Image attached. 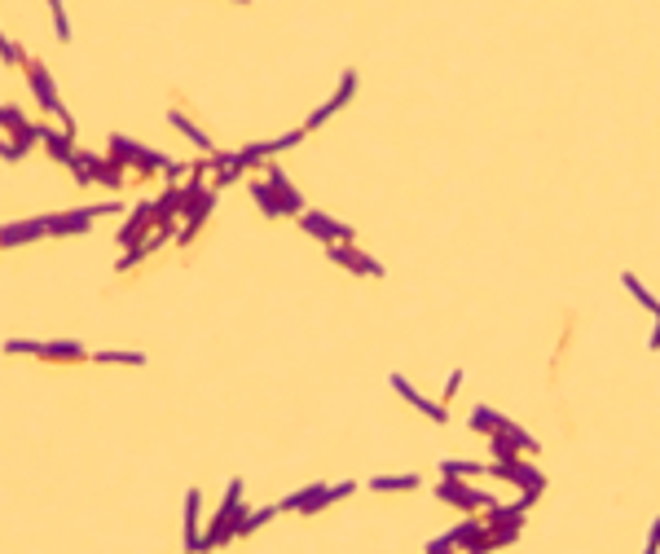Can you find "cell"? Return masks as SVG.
Returning <instances> with one entry per match:
<instances>
[{"instance_id":"cell-19","label":"cell","mask_w":660,"mask_h":554,"mask_svg":"<svg viewBox=\"0 0 660 554\" xmlns=\"http://www.w3.org/2000/svg\"><path fill=\"white\" fill-rule=\"evenodd\" d=\"M40 141H44V150L58 159V163H71L75 159V137H66V132H49V128H40Z\"/></svg>"},{"instance_id":"cell-28","label":"cell","mask_w":660,"mask_h":554,"mask_svg":"<svg viewBox=\"0 0 660 554\" xmlns=\"http://www.w3.org/2000/svg\"><path fill=\"white\" fill-rule=\"evenodd\" d=\"M643 554H660V515L652 519V533H648V546H643Z\"/></svg>"},{"instance_id":"cell-14","label":"cell","mask_w":660,"mask_h":554,"mask_svg":"<svg viewBox=\"0 0 660 554\" xmlns=\"http://www.w3.org/2000/svg\"><path fill=\"white\" fill-rule=\"evenodd\" d=\"M388 383H392V392H396V396H400V401H409V405H414L418 414H427L431 423H449V410H445V405H436V401H427L423 392H414L405 374H392Z\"/></svg>"},{"instance_id":"cell-17","label":"cell","mask_w":660,"mask_h":554,"mask_svg":"<svg viewBox=\"0 0 660 554\" xmlns=\"http://www.w3.org/2000/svg\"><path fill=\"white\" fill-rule=\"evenodd\" d=\"M150 229H159V224H154V203H141V207L132 212V221L120 229V242H124V246H132V242H141Z\"/></svg>"},{"instance_id":"cell-3","label":"cell","mask_w":660,"mask_h":554,"mask_svg":"<svg viewBox=\"0 0 660 554\" xmlns=\"http://www.w3.org/2000/svg\"><path fill=\"white\" fill-rule=\"evenodd\" d=\"M111 159L120 163V168H132V172H141V176H150V172H163L172 159H163V154H154V150H145V145H136L128 137H111Z\"/></svg>"},{"instance_id":"cell-24","label":"cell","mask_w":660,"mask_h":554,"mask_svg":"<svg viewBox=\"0 0 660 554\" xmlns=\"http://www.w3.org/2000/svg\"><path fill=\"white\" fill-rule=\"evenodd\" d=\"M273 515H277V506H260V511H247V515H243V524H238V537H252V533H256V528H264V524H268Z\"/></svg>"},{"instance_id":"cell-9","label":"cell","mask_w":660,"mask_h":554,"mask_svg":"<svg viewBox=\"0 0 660 554\" xmlns=\"http://www.w3.org/2000/svg\"><path fill=\"white\" fill-rule=\"evenodd\" d=\"M326 255H330L339 269H348V273H361V277H384V264H379L375 255L357 251L353 242H330V246H326Z\"/></svg>"},{"instance_id":"cell-18","label":"cell","mask_w":660,"mask_h":554,"mask_svg":"<svg viewBox=\"0 0 660 554\" xmlns=\"http://www.w3.org/2000/svg\"><path fill=\"white\" fill-rule=\"evenodd\" d=\"M476 475H489L485 462H467V457H445L440 462V480H476Z\"/></svg>"},{"instance_id":"cell-20","label":"cell","mask_w":660,"mask_h":554,"mask_svg":"<svg viewBox=\"0 0 660 554\" xmlns=\"http://www.w3.org/2000/svg\"><path fill=\"white\" fill-rule=\"evenodd\" d=\"M621 286H625V291L634 295V304H639V308H648L652 317L660 313V300L652 295V291H648V286H643V282H639V277H634V273H621Z\"/></svg>"},{"instance_id":"cell-4","label":"cell","mask_w":660,"mask_h":554,"mask_svg":"<svg viewBox=\"0 0 660 554\" xmlns=\"http://www.w3.org/2000/svg\"><path fill=\"white\" fill-rule=\"evenodd\" d=\"M111 212H120V203H97V207H80V212H58V216H44V224H49V238H66V233L93 229L97 216H111Z\"/></svg>"},{"instance_id":"cell-22","label":"cell","mask_w":660,"mask_h":554,"mask_svg":"<svg viewBox=\"0 0 660 554\" xmlns=\"http://www.w3.org/2000/svg\"><path fill=\"white\" fill-rule=\"evenodd\" d=\"M247 190H252V199H256V207H260L264 216H273V221H277V216H286V212H282V203H277V194L268 190V181H252Z\"/></svg>"},{"instance_id":"cell-11","label":"cell","mask_w":660,"mask_h":554,"mask_svg":"<svg viewBox=\"0 0 660 554\" xmlns=\"http://www.w3.org/2000/svg\"><path fill=\"white\" fill-rule=\"evenodd\" d=\"M264 181H268V190L277 194V203H282V212H286V216H299V212H304V194L291 185V176H286L277 163H268V168H264Z\"/></svg>"},{"instance_id":"cell-21","label":"cell","mask_w":660,"mask_h":554,"mask_svg":"<svg viewBox=\"0 0 660 554\" xmlns=\"http://www.w3.org/2000/svg\"><path fill=\"white\" fill-rule=\"evenodd\" d=\"M418 484H423L418 475H375V480H370L375 493H414Z\"/></svg>"},{"instance_id":"cell-13","label":"cell","mask_w":660,"mask_h":554,"mask_svg":"<svg viewBox=\"0 0 660 554\" xmlns=\"http://www.w3.org/2000/svg\"><path fill=\"white\" fill-rule=\"evenodd\" d=\"M353 93H357V71H344V80H339V89H335V98L326 102V106H317V111L308 114V123H304V132H313V128H322L326 119L335 111H344L348 102H353Z\"/></svg>"},{"instance_id":"cell-27","label":"cell","mask_w":660,"mask_h":554,"mask_svg":"<svg viewBox=\"0 0 660 554\" xmlns=\"http://www.w3.org/2000/svg\"><path fill=\"white\" fill-rule=\"evenodd\" d=\"M489 449H493V462H516V457H524L507 436H489Z\"/></svg>"},{"instance_id":"cell-25","label":"cell","mask_w":660,"mask_h":554,"mask_svg":"<svg viewBox=\"0 0 660 554\" xmlns=\"http://www.w3.org/2000/svg\"><path fill=\"white\" fill-rule=\"evenodd\" d=\"M89 361H97V365H145L141 352H93Z\"/></svg>"},{"instance_id":"cell-29","label":"cell","mask_w":660,"mask_h":554,"mask_svg":"<svg viewBox=\"0 0 660 554\" xmlns=\"http://www.w3.org/2000/svg\"><path fill=\"white\" fill-rule=\"evenodd\" d=\"M458 387H462V370H454V374H449V383H445V401H454V396H458Z\"/></svg>"},{"instance_id":"cell-12","label":"cell","mask_w":660,"mask_h":554,"mask_svg":"<svg viewBox=\"0 0 660 554\" xmlns=\"http://www.w3.org/2000/svg\"><path fill=\"white\" fill-rule=\"evenodd\" d=\"M520 533H524V519L489 524V528H485V537H480V542H476L467 554H493V550H502V546H516V542H520Z\"/></svg>"},{"instance_id":"cell-10","label":"cell","mask_w":660,"mask_h":554,"mask_svg":"<svg viewBox=\"0 0 660 554\" xmlns=\"http://www.w3.org/2000/svg\"><path fill=\"white\" fill-rule=\"evenodd\" d=\"M485 528H489V524H485V515H467V519H458V524H454L445 537H436V542H440L445 550H454V554L471 550V546L485 537Z\"/></svg>"},{"instance_id":"cell-30","label":"cell","mask_w":660,"mask_h":554,"mask_svg":"<svg viewBox=\"0 0 660 554\" xmlns=\"http://www.w3.org/2000/svg\"><path fill=\"white\" fill-rule=\"evenodd\" d=\"M648 343H652V352H660V313H656V331H652V339H648Z\"/></svg>"},{"instance_id":"cell-5","label":"cell","mask_w":660,"mask_h":554,"mask_svg":"<svg viewBox=\"0 0 660 554\" xmlns=\"http://www.w3.org/2000/svg\"><path fill=\"white\" fill-rule=\"evenodd\" d=\"M9 352H27V356H40V361H89V352L75 343V339H58V343H31V339H9L4 343Z\"/></svg>"},{"instance_id":"cell-23","label":"cell","mask_w":660,"mask_h":554,"mask_svg":"<svg viewBox=\"0 0 660 554\" xmlns=\"http://www.w3.org/2000/svg\"><path fill=\"white\" fill-rule=\"evenodd\" d=\"M172 123H176V132H185V137H190L203 154H216V150H212V137H207V132H198V128H194V123H190L181 111H172Z\"/></svg>"},{"instance_id":"cell-8","label":"cell","mask_w":660,"mask_h":554,"mask_svg":"<svg viewBox=\"0 0 660 554\" xmlns=\"http://www.w3.org/2000/svg\"><path fill=\"white\" fill-rule=\"evenodd\" d=\"M295 221H299V229H304L308 238H317V242H326V246H330V242H353V229L344 221H335V216H326V212L304 207Z\"/></svg>"},{"instance_id":"cell-15","label":"cell","mask_w":660,"mask_h":554,"mask_svg":"<svg viewBox=\"0 0 660 554\" xmlns=\"http://www.w3.org/2000/svg\"><path fill=\"white\" fill-rule=\"evenodd\" d=\"M198 515H203V493L190 488V493H185V554H203V528H198Z\"/></svg>"},{"instance_id":"cell-16","label":"cell","mask_w":660,"mask_h":554,"mask_svg":"<svg viewBox=\"0 0 660 554\" xmlns=\"http://www.w3.org/2000/svg\"><path fill=\"white\" fill-rule=\"evenodd\" d=\"M35 238H49L44 216H35V221H18V224H0V246H22V242H35Z\"/></svg>"},{"instance_id":"cell-2","label":"cell","mask_w":660,"mask_h":554,"mask_svg":"<svg viewBox=\"0 0 660 554\" xmlns=\"http://www.w3.org/2000/svg\"><path fill=\"white\" fill-rule=\"evenodd\" d=\"M436 497H440V502H449V506H458L462 515H485L489 506H498V497H493V493L471 488L467 480H440V484H436Z\"/></svg>"},{"instance_id":"cell-7","label":"cell","mask_w":660,"mask_h":554,"mask_svg":"<svg viewBox=\"0 0 660 554\" xmlns=\"http://www.w3.org/2000/svg\"><path fill=\"white\" fill-rule=\"evenodd\" d=\"M489 475L516 484L520 493H537V497H541V488H546V475H541L532 462H524V457H516V462H489Z\"/></svg>"},{"instance_id":"cell-1","label":"cell","mask_w":660,"mask_h":554,"mask_svg":"<svg viewBox=\"0 0 660 554\" xmlns=\"http://www.w3.org/2000/svg\"><path fill=\"white\" fill-rule=\"evenodd\" d=\"M243 515H247L243 480H229V488H225V502L216 506L212 524L203 528V550H221V546H229V542L238 537V524H243Z\"/></svg>"},{"instance_id":"cell-6","label":"cell","mask_w":660,"mask_h":554,"mask_svg":"<svg viewBox=\"0 0 660 554\" xmlns=\"http://www.w3.org/2000/svg\"><path fill=\"white\" fill-rule=\"evenodd\" d=\"M22 66H27V75H31V89H35L40 106H44L49 114H58V119H62V132H66V137H75V123H71V114L62 111V102H58V93H53V84H49V71H44L35 58H22Z\"/></svg>"},{"instance_id":"cell-26","label":"cell","mask_w":660,"mask_h":554,"mask_svg":"<svg viewBox=\"0 0 660 554\" xmlns=\"http://www.w3.org/2000/svg\"><path fill=\"white\" fill-rule=\"evenodd\" d=\"M493 414H498V410H489V405H476V410H471V432H480V436H493Z\"/></svg>"}]
</instances>
